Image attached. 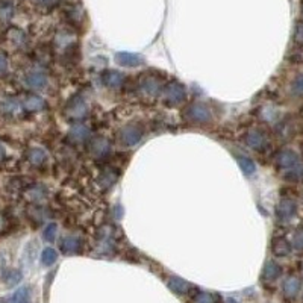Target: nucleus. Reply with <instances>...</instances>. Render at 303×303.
I'll return each mask as SVG.
<instances>
[{
	"mask_svg": "<svg viewBox=\"0 0 303 303\" xmlns=\"http://www.w3.org/2000/svg\"><path fill=\"white\" fill-rule=\"evenodd\" d=\"M185 97H187V91H185L184 85L176 82V81L165 84L164 88H162V102L169 106H175V105L182 103L185 100Z\"/></svg>",
	"mask_w": 303,
	"mask_h": 303,
	"instance_id": "obj_1",
	"label": "nucleus"
},
{
	"mask_svg": "<svg viewBox=\"0 0 303 303\" xmlns=\"http://www.w3.org/2000/svg\"><path fill=\"white\" fill-rule=\"evenodd\" d=\"M187 118L193 123H208L212 120V112L209 109L208 105L205 103H193L188 109H187Z\"/></svg>",
	"mask_w": 303,
	"mask_h": 303,
	"instance_id": "obj_2",
	"label": "nucleus"
},
{
	"mask_svg": "<svg viewBox=\"0 0 303 303\" xmlns=\"http://www.w3.org/2000/svg\"><path fill=\"white\" fill-rule=\"evenodd\" d=\"M88 115V105L82 97L76 96L67 105V118L73 121H81Z\"/></svg>",
	"mask_w": 303,
	"mask_h": 303,
	"instance_id": "obj_3",
	"label": "nucleus"
},
{
	"mask_svg": "<svg viewBox=\"0 0 303 303\" xmlns=\"http://www.w3.org/2000/svg\"><path fill=\"white\" fill-rule=\"evenodd\" d=\"M141 138H143L141 127L133 126V124H129L118 132V141L123 146H135L141 141Z\"/></svg>",
	"mask_w": 303,
	"mask_h": 303,
	"instance_id": "obj_4",
	"label": "nucleus"
},
{
	"mask_svg": "<svg viewBox=\"0 0 303 303\" xmlns=\"http://www.w3.org/2000/svg\"><path fill=\"white\" fill-rule=\"evenodd\" d=\"M244 141H246V144H247L250 149L258 150V152L264 150V149L267 147V144H268L265 133L261 132V130H258V129L249 130V132L246 133V137H244Z\"/></svg>",
	"mask_w": 303,
	"mask_h": 303,
	"instance_id": "obj_5",
	"label": "nucleus"
},
{
	"mask_svg": "<svg viewBox=\"0 0 303 303\" xmlns=\"http://www.w3.org/2000/svg\"><path fill=\"white\" fill-rule=\"evenodd\" d=\"M296 214H297V205L293 199H282L276 208V215L281 221H290L296 217Z\"/></svg>",
	"mask_w": 303,
	"mask_h": 303,
	"instance_id": "obj_6",
	"label": "nucleus"
},
{
	"mask_svg": "<svg viewBox=\"0 0 303 303\" xmlns=\"http://www.w3.org/2000/svg\"><path fill=\"white\" fill-rule=\"evenodd\" d=\"M102 82L111 90H120L124 85V75L117 70H105L102 73Z\"/></svg>",
	"mask_w": 303,
	"mask_h": 303,
	"instance_id": "obj_7",
	"label": "nucleus"
},
{
	"mask_svg": "<svg viewBox=\"0 0 303 303\" xmlns=\"http://www.w3.org/2000/svg\"><path fill=\"white\" fill-rule=\"evenodd\" d=\"M299 161H300V159H299L297 153H296L294 150H291V149H284V150H281V152L278 153V158H276V162H278L279 169H282V170H285V172L290 170V169H293Z\"/></svg>",
	"mask_w": 303,
	"mask_h": 303,
	"instance_id": "obj_8",
	"label": "nucleus"
},
{
	"mask_svg": "<svg viewBox=\"0 0 303 303\" xmlns=\"http://www.w3.org/2000/svg\"><path fill=\"white\" fill-rule=\"evenodd\" d=\"M115 62L121 67H140L144 59L141 55L138 53H132V52H118L115 55Z\"/></svg>",
	"mask_w": 303,
	"mask_h": 303,
	"instance_id": "obj_9",
	"label": "nucleus"
},
{
	"mask_svg": "<svg viewBox=\"0 0 303 303\" xmlns=\"http://www.w3.org/2000/svg\"><path fill=\"white\" fill-rule=\"evenodd\" d=\"M59 249L64 255H78L82 252V240L78 237H64L61 240Z\"/></svg>",
	"mask_w": 303,
	"mask_h": 303,
	"instance_id": "obj_10",
	"label": "nucleus"
},
{
	"mask_svg": "<svg viewBox=\"0 0 303 303\" xmlns=\"http://www.w3.org/2000/svg\"><path fill=\"white\" fill-rule=\"evenodd\" d=\"M140 90L147 94V96H156L159 91H161V82L159 79L153 78L152 75L150 76H146L143 78V81L140 82Z\"/></svg>",
	"mask_w": 303,
	"mask_h": 303,
	"instance_id": "obj_11",
	"label": "nucleus"
},
{
	"mask_svg": "<svg viewBox=\"0 0 303 303\" xmlns=\"http://www.w3.org/2000/svg\"><path fill=\"white\" fill-rule=\"evenodd\" d=\"M282 275V268L275 261H267L262 270V281L264 282H275Z\"/></svg>",
	"mask_w": 303,
	"mask_h": 303,
	"instance_id": "obj_12",
	"label": "nucleus"
},
{
	"mask_svg": "<svg viewBox=\"0 0 303 303\" xmlns=\"http://www.w3.org/2000/svg\"><path fill=\"white\" fill-rule=\"evenodd\" d=\"M300 291V279L296 276H288L284 282V296L287 299H294L297 297Z\"/></svg>",
	"mask_w": 303,
	"mask_h": 303,
	"instance_id": "obj_13",
	"label": "nucleus"
},
{
	"mask_svg": "<svg viewBox=\"0 0 303 303\" xmlns=\"http://www.w3.org/2000/svg\"><path fill=\"white\" fill-rule=\"evenodd\" d=\"M111 150V146L108 143L106 138L103 137H96L94 140H91V153L97 158H105Z\"/></svg>",
	"mask_w": 303,
	"mask_h": 303,
	"instance_id": "obj_14",
	"label": "nucleus"
},
{
	"mask_svg": "<svg viewBox=\"0 0 303 303\" xmlns=\"http://www.w3.org/2000/svg\"><path fill=\"white\" fill-rule=\"evenodd\" d=\"M169 288H170L175 294L184 296V294H188V293H190L191 285H190L187 281H184V279H181V278L173 276V278H170V279H169Z\"/></svg>",
	"mask_w": 303,
	"mask_h": 303,
	"instance_id": "obj_15",
	"label": "nucleus"
},
{
	"mask_svg": "<svg viewBox=\"0 0 303 303\" xmlns=\"http://www.w3.org/2000/svg\"><path fill=\"white\" fill-rule=\"evenodd\" d=\"M272 250L276 256H288L291 253V244L290 241H287L285 238L279 237V238H275L273 240V244H272Z\"/></svg>",
	"mask_w": 303,
	"mask_h": 303,
	"instance_id": "obj_16",
	"label": "nucleus"
},
{
	"mask_svg": "<svg viewBox=\"0 0 303 303\" xmlns=\"http://www.w3.org/2000/svg\"><path fill=\"white\" fill-rule=\"evenodd\" d=\"M26 84L32 90H41L47 85V78L40 72H32L26 76Z\"/></svg>",
	"mask_w": 303,
	"mask_h": 303,
	"instance_id": "obj_17",
	"label": "nucleus"
},
{
	"mask_svg": "<svg viewBox=\"0 0 303 303\" xmlns=\"http://www.w3.org/2000/svg\"><path fill=\"white\" fill-rule=\"evenodd\" d=\"M23 106L29 111H41L44 106H46V102L43 100L41 97L35 96V94H30L27 96L24 102H23Z\"/></svg>",
	"mask_w": 303,
	"mask_h": 303,
	"instance_id": "obj_18",
	"label": "nucleus"
},
{
	"mask_svg": "<svg viewBox=\"0 0 303 303\" xmlns=\"http://www.w3.org/2000/svg\"><path fill=\"white\" fill-rule=\"evenodd\" d=\"M27 158H29L30 164H33V165H41V164L46 161V152H44L43 149H40V147H33V149L29 150Z\"/></svg>",
	"mask_w": 303,
	"mask_h": 303,
	"instance_id": "obj_19",
	"label": "nucleus"
},
{
	"mask_svg": "<svg viewBox=\"0 0 303 303\" xmlns=\"http://www.w3.org/2000/svg\"><path fill=\"white\" fill-rule=\"evenodd\" d=\"M56 259H58V252L55 249L46 247L43 250V253H41V262H43V265L50 267V265H53L56 262Z\"/></svg>",
	"mask_w": 303,
	"mask_h": 303,
	"instance_id": "obj_20",
	"label": "nucleus"
},
{
	"mask_svg": "<svg viewBox=\"0 0 303 303\" xmlns=\"http://www.w3.org/2000/svg\"><path fill=\"white\" fill-rule=\"evenodd\" d=\"M11 303H30V291H29V288L27 287L18 288L14 293V296L11 299Z\"/></svg>",
	"mask_w": 303,
	"mask_h": 303,
	"instance_id": "obj_21",
	"label": "nucleus"
},
{
	"mask_svg": "<svg viewBox=\"0 0 303 303\" xmlns=\"http://www.w3.org/2000/svg\"><path fill=\"white\" fill-rule=\"evenodd\" d=\"M238 165H240V169L243 170V173H244L246 176H250V175H253V173L256 172V165H255V162H253L250 158H243V156H240V158H238Z\"/></svg>",
	"mask_w": 303,
	"mask_h": 303,
	"instance_id": "obj_22",
	"label": "nucleus"
},
{
	"mask_svg": "<svg viewBox=\"0 0 303 303\" xmlns=\"http://www.w3.org/2000/svg\"><path fill=\"white\" fill-rule=\"evenodd\" d=\"M285 178L290 181H300L303 179V162H297L293 169L285 172Z\"/></svg>",
	"mask_w": 303,
	"mask_h": 303,
	"instance_id": "obj_23",
	"label": "nucleus"
},
{
	"mask_svg": "<svg viewBox=\"0 0 303 303\" xmlns=\"http://www.w3.org/2000/svg\"><path fill=\"white\" fill-rule=\"evenodd\" d=\"M70 138L76 143H81V141H85L88 138V129L84 127V126H76L72 129L70 132Z\"/></svg>",
	"mask_w": 303,
	"mask_h": 303,
	"instance_id": "obj_24",
	"label": "nucleus"
},
{
	"mask_svg": "<svg viewBox=\"0 0 303 303\" xmlns=\"http://www.w3.org/2000/svg\"><path fill=\"white\" fill-rule=\"evenodd\" d=\"M293 247L299 252H303V226H299L293 233Z\"/></svg>",
	"mask_w": 303,
	"mask_h": 303,
	"instance_id": "obj_25",
	"label": "nucleus"
},
{
	"mask_svg": "<svg viewBox=\"0 0 303 303\" xmlns=\"http://www.w3.org/2000/svg\"><path fill=\"white\" fill-rule=\"evenodd\" d=\"M291 91L294 96H299L303 97V73L297 75L293 81V85H291Z\"/></svg>",
	"mask_w": 303,
	"mask_h": 303,
	"instance_id": "obj_26",
	"label": "nucleus"
},
{
	"mask_svg": "<svg viewBox=\"0 0 303 303\" xmlns=\"http://www.w3.org/2000/svg\"><path fill=\"white\" fill-rule=\"evenodd\" d=\"M56 232H58V226L55 223H50L44 227V232H43V237L46 241H53L56 238Z\"/></svg>",
	"mask_w": 303,
	"mask_h": 303,
	"instance_id": "obj_27",
	"label": "nucleus"
},
{
	"mask_svg": "<svg viewBox=\"0 0 303 303\" xmlns=\"http://www.w3.org/2000/svg\"><path fill=\"white\" fill-rule=\"evenodd\" d=\"M11 40H12V43L14 44H17V46H20V44H23L24 43V33L21 32V30H17V29H14V30H11Z\"/></svg>",
	"mask_w": 303,
	"mask_h": 303,
	"instance_id": "obj_28",
	"label": "nucleus"
},
{
	"mask_svg": "<svg viewBox=\"0 0 303 303\" xmlns=\"http://www.w3.org/2000/svg\"><path fill=\"white\" fill-rule=\"evenodd\" d=\"M194 302L196 303H215V299H214V296H212V294H209V293H199V294L196 296Z\"/></svg>",
	"mask_w": 303,
	"mask_h": 303,
	"instance_id": "obj_29",
	"label": "nucleus"
},
{
	"mask_svg": "<svg viewBox=\"0 0 303 303\" xmlns=\"http://www.w3.org/2000/svg\"><path fill=\"white\" fill-rule=\"evenodd\" d=\"M20 279H21V273L12 270V272H9V275L6 276V284H8V285H14V284H17Z\"/></svg>",
	"mask_w": 303,
	"mask_h": 303,
	"instance_id": "obj_30",
	"label": "nucleus"
},
{
	"mask_svg": "<svg viewBox=\"0 0 303 303\" xmlns=\"http://www.w3.org/2000/svg\"><path fill=\"white\" fill-rule=\"evenodd\" d=\"M12 15V6L11 5H3L0 6V18L2 20H8Z\"/></svg>",
	"mask_w": 303,
	"mask_h": 303,
	"instance_id": "obj_31",
	"label": "nucleus"
},
{
	"mask_svg": "<svg viewBox=\"0 0 303 303\" xmlns=\"http://www.w3.org/2000/svg\"><path fill=\"white\" fill-rule=\"evenodd\" d=\"M6 70H8V61H6V58L3 55H0V76L5 75Z\"/></svg>",
	"mask_w": 303,
	"mask_h": 303,
	"instance_id": "obj_32",
	"label": "nucleus"
},
{
	"mask_svg": "<svg viewBox=\"0 0 303 303\" xmlns=\"http://www.w3.org/2000/svg\"><path fill=\"white\" fill-rule=\"evenodd\" d=\"M296 40L303 41V24H297V27H296Z\"/></svg>",
	"mask_w": 303,
	"mask_h": 303,
	"instance_id": "obj_33",
	"label": "nucleus"
},
{
	"mask_svg": "<svg viewBox=\"0 0 303 303\" xmlns=\"http://www.w3.org/2000/svg\"><path fill=\"white\" fill-rule=\"evenodd\" d=\"M35 2L43 5V6H53L56 3V0H35Z\"/></svg>",
	"mask_w": 303,
	"mask_h": 303,
	"instance_id": "obj_34",
	"label": "nucleus"
},
{
	"mask_svg": "<svg viewBox=\"0 0 303 303\" xmlns=\"http://www.w3.org/2000/svg\"><path fill=\"white\" fill-rule=\"evenodd\" d=\"M5 159V149H3V146L0 144V161H3Z\"/></svg>",
	"mask_w": 303,
	"mask_h": 303,
	"instance_id": "obj_35",
	"label": "nucleus"
},
{
	"mask_svg": "<svg viewBox=\"0 0 303 303\" xmlns=\"http://www.w3.org/2000/svg\"><path fill=\"white\" fill-rule=\"evenodd\" d=\"M302 17H303V2H302Z\"/></svg>",
	"mask_w": 303,
	"mask_h": 303,
	"instance_id": "obj_36",
	"label": "nucleus"
},
{
	"mask_svg": "<svg viewBox=\"0 0 303 303\" xmlns=\"http://www.w3.org/2000/svg\"><path fill=\"white\" fill-rule=\"evenodd\" d=\"M0 303H5V302H3V300H0Z\"/></svg>",
	"mask_w": 303,
	"mask_h": 303,
	"instance_id": "obj_37",
	"label": "nucleus"
},
{
	"mask_svg": "<svg viewBox=\"0 0 303 303\" xmlns=\"http://www.w3.org/2000/svg\"><path fill=\"white\" fill-rule=\"evenodd\" d=\"M302 273H303V264H302Z\"/></svg>",
	"mask_w": 303,
	"mask_h": 303,
	"instance_id": "obj_38",
	"label": "nucleus"
}]
</instances>
